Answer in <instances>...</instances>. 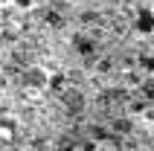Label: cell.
Instances as JSON below:
<instances>
[{
    "label": "cell",
    "instance_id": "obj_1",
    "mask_svg": "<svg viewBox=\"0 0 154 151\" xmlns=\"http://www.w3.org/2000/svg\"><path fill=\"white\" fill-rule=\"evenodd\" d=\"M134 26H137L140 35H151L154 32V12H137V20H134Z\"/></svg>",
    "mask_w": 154,
    "mask_h": 151
},
{
    "label": "cell",
    "instance_id": "obj_2",
    "mask_svg": "<svg viewBox=\"0 0 154 151\" xmlns=\"http://www.w3.org/2000/svg\"><path fill=\"white\" fill-rule=\"evenodd\" d=\"M146 70H151V73H154V55H148V58H146Z\"/></svg>",
    "mask_w": 154,
    "mask_h": 151
},
{
    "label": "cell",
    "instance_id": "obj_3",
    "mask_svg": "<svg viewBox=\"0 0 154 151\" xmlns=\"http://www.w3.org/2000/svg\"><path fill=\"white\" fill-rule=\"evenodd\" d=\"M17 3H20V6H32V0H17Z\"/></svg>",
    "mask_w": 154,
    "mask_h": 151
}]
</instances>
